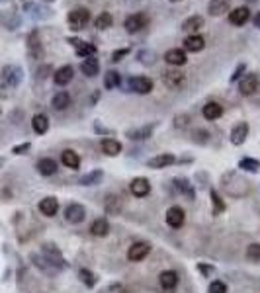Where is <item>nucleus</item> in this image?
Returning <instances> with one entry per match:
<instances>
[{
    "label": "nucleus",
    "instance_id": "obj_1",
    "mask_svg": "<svg viewBox=\"0 0 260 293\" xmlns=\"http://www.w3.org/2000/svg\"><path fill=\"white\" fill-rule=\"evenodd\" d=\"M90 18H92L90 16V10L80 6V8H74V10H70L66 14V24H68V28L72 32H80V30H84L88 26Z\"/></svg>",
    "mask_w": 260,
    "mask_h": 293
},
{
    "label": "nucleus",
    "instance_id": "obj_2",
    "mask_svg": "<svg viewBox=\"0 0 260 293\" xmlns=\"http://www.w3.org/2000/svg\"><path fill=\"white\" fill-rule=\"evenodd\" d=\"M149 16L145 14V12H135V14H131L126 18V22H124V28H126V32L128 33H137L141 32V30H145L147 26H149Z\"/></svg>",
    "mask_w": 260,
    "mask_h": 293
},
{
    "label": "nucleus",
    "instance_id": "obj_3",
    "mask_svg": "<svg viewBox=\"0 0 260 293\" xmlns=\"http://www.w3.org/2000/svg\"><path fill=\"white\" fill-rule=\"evenodd\" d=\"M260 90V76L257 72H249V74H245L243 78H241V82H239V92L243 94V96H253V94H257Z\"/></svg>",
    "mask_w": 260,
    "mask_h": 293
},
{
    "label": "nucleus",
    "instance_id": "obj_4",
    "mask_svg": "<svg viewBox=\"0 0 260 293\" xmlns=\"http://www.w3.org/2000/svg\"><path fill=\"white\" fill-rule=\"evenodd\" d=\"M66 41L74 47V51H76V55L78 57H94L96 55V45L94 43H88V41H84V39H80V37H66Z\"/></svg>",
    "mask_w": 260,
    "mask_h": 293
},
{
    "label": "nucleus",
    "instance_id": "obj_5",
    "mask_svg": "<svg viewBox=\"0 0 260 293\" xmlns=\"http://www.w3.org/2000/svg\"><path fill=\"white\" fill-rule=\"evenodd\" d=\"M28 55L30 59L37 61L43 57V45H41V39H39V32L37 30H32L30 35H28Z\"/></svg>",
    "mask_w": 260,
    "mask_h": 293
},
{
    "label": "nucleus",
    "instance_id": "obj_6",
    "mask_svg": "<svg viewBox=\"0 0 260 293\" xmlns=\"http://www.w3.org/2000/svg\"><path fill=\"white\" fill-rule=\"evenodd\" d=\"M163 82L166 88L170 90H180L184 84H186V76L178 70H166L163 74Z\"/></svg>",
    "mask_w": 260,
    "mask_h": 293
},
{
    "label": "nucleus",
    "instance_id": "obj_7",
    "mask_svg": "<svg viewBox=\"0 0 260 293\" xmlns=\"http://www.w3.org/2000/svg\"><path fill=\"white\" fill-rule=\"evenodd\" d=\"M149 252H151V244L149 242H135V244H131L130 250H128V258H130V262H141L149 256Z\"/></svg>",
    "mask_w": 260,
    "mask_h": 293
},
{
    "label": "nucleus",
    "instance_id": "obj_8",
    "mask_svg": "<svg viewBox=\"0 0 260 293\" xmlns=\"http://www.w3.org/2000/svg\"><path fill=\"white\" fill-rule=\"evenodd\" d=\"M130 90L137 94H149L153 90V80L149 76H133L130 80Z\"/></svg>",
    "mask_w": 260,
    "mask_h": 293
},
{
    "label": "nucleus",
    "instance_id": "obj_9",
    "mask_svg": "<svg viewBox=\"0 0 260 293\" xmlns=\"http://www.w3.org/2000/svg\"><path fill=\"white\" fill-rule=\"evenodd\" d=\"M84 217H86V209H84L80 203H68V205H66L65 219L68 221V223L76 225V223L84 221Z\"/></svg>",
    "mask_w": 260,
    "mask_h": 293
},
{
    "label": "nucleus",
    "instance_id": "obj_10",
    "mask_svg": "<svg viewBox=\"0 0 260 293\" xmlns=\"http://www.w3.org/2000/svg\"><path fill=\"white\" fill-rule=\"evenodd\" d=\"M2 80H4L8 86H18V84L22 82V68L16 65L4 66V70H2Z\"/></svg>",
    "mask_w": 260,
    "mask_h": 293
},
{
    "label": "nucleus",
    "instance_id": "obj_11",
    "mask_svg": "<svg viewBox=\"0 0 260 293\" xmlns=\"http://www.w3.org/2000/svg\"><path fill=\"white\" fill-rule=\"evenodd\" d=\"M74 76V66L72 65H63L61 68H57L53 72V80L57 86H66Z\"/></svg>",
    "mask_w": 260,
    "mask_h": 293
},
{
    "label": "nucleus",
    "instance_id": "obj_12",
    "mask_svg": "<svg viewBox=\"0 0 260 293\" xmlns=\"http://www.w3.org/2000/svg\"><path fill=\"white\" fill-rule=\"evenodd\" d=\"M249 20H251V10L247 6H239L229 12V22L233 26H245Z\"/></svg>",
    "mask_w": 260,
    "mask_h": 293
},
{
    "label": "nucleus",
    "instance_id": "obj_13",
    "mask_svg": "<svg viewBox=\"0 0 260 293\" xmlns=\"http://www.w3.org/2000/svg\"><path fill=\"white\" fill-rule=\"evenodd\" d=\"M186 221V213L182 207H170L166 211V223L172 229H180Z\"/></svg>",
    "mask_w": 260,
    "mask_h": 293
},
{
    "label": "nucleus",
    "instance_id": "obj_14",
    "mask_svg": "<svg viewBox=\"0 0 260 293\" xmlns=\"http://www.w3.org/2000/svg\"><path fill=\"white\" fill-rule=\"evenodd\" d=\"M164 61L172 66H184L188 57H186V51L184 49H168L164 53Z\"/></svg>",
    "mask_w": 260,
    "mask_h": 293
},
{
    "label": "nucleus",
    "instance_id": "obj_15",
    "mask_svg": "<svg viewBox=\"0 0 260 293\" xmlns=\"http://www.w3.org/2000/svg\"><path fill=\"white\" fill-rule=\"evenodd\" d=\"M205 26V20H203V16H190V18H186L184 22H182V32L190 33V35H194V33H197L201 28Z\"/></svg>",
    "mask_w": 260,
    "mask_h": 293
},
{
    "label": "nucleus",
    "instance_id": "obj_16",
    "mask_svg": "<svg viewBox=\"0 0 260 293\" xmlns=\"http://www.w3.org/2000/svg\"><path fill=\"white\" fill-rule=\"evenodd\" d=\"M247 137H249V123H245V121H241V123H237L233 129H231V143L233 145H243L245 141H247Z\"/></svg>",
    "mask_w": 260,
    "mask_h": 293
},
{
    "label": "nucleus",
    "instance_id": "obj_17",
    "mask_svg": "<svg viewBox=\"0 0 260 293\" xmlns=\"http://www.w3.org/2000/svg\"><path fill=\"white\" fill-rule=\"evenodd\" d=\"M203 47H205V39H203L199 33L188 35V37L184 39V51H186V53H199Z\"/></svg>",
    "mask_w": 260,
    "mask_h": 293
},
{
    "label": "nucleus",
    "instance_id": "obj_18",
    "mask_svg": "<svg viewBox=\"0 0 260 293\" xmlns=\"http://www.w3.org/2000/svg\"><path fill=\"white\" fill-rule=\"evenodd\" d=\"M130 190L135 197H145V195H149V192H151V184H149L147 178H135V180H131Z\"/></svg>",
    "mask_w": 260,
    "mask_h": 293
},
{
    "label": "nucleus",
    "instance_id": "obj_19",
    "mask_svg": "<svg viewBox=\"0 0 260 293\" xmlns=\"http://www.w3.org/2000/svg\"><path fill=\"white\" fill-rule=\"evenodd\" d=\"M201 114H203V117H205L207 121H215V119H219V117L223 116V106L217 104V102H207V104L203 106Z\"/></svg>",
    "mask_w": 260,
    "mask_h": 293
},
{
    "label": "nucleus",
    "instance_id": "obj_20",
    "mask_svg": "<svg viewBox=\"0 0 260 293\" xmlns=\"http://www.w3.org/2000/svg\"><path fill=\"white\" fill-rule=\"evenodd\" d=\"M39 211L45 215V217H53V215H57V211H59V201H57V197H43L41 201H39Z\"/></svg>",
    "mask_w": 260,
    "mask_h": 293
},
{
    "label": "nucleus",
    "instance_id": "obj_21",
    "mask_svg": "<svg viewBox=\"0 0 260 293\" xmlns=\"http://www.w3.org/2000/svg\"><path fill=\"white\" fill-rule=\"evenodd\" d=\"M155 127L157 125L153 123V125H143V127H137V129H130L126 133V137L131 139V141H143V139H149L153 135Z\"/></svg>",
    "mask_w": 260,
    "mask_h": 293
},
{
    "label": "nucleus",
    "instance_id": "obj_22",
    "mask_svg": "<svg viewBox=\"0 0 260 293\" xmlns=\"http://www.w3.org/2000/svg\"><path fill=\"white\" fill-rule=\"evenodd\" d=\"M229 8H231V0H209V4H207V12L215 18L227 14Z\"/></svg>",
    "mask_w": 260,
    "mask_h": 293
},
{
    "label": "nucleus",
    "instance_id": "obj_23",
    "mask_svg": "<svg viewBox=\"0 0 260 293\" xmlns=\"http://www.w3.org/2000/svg\"><path fill=\"white\" fill-rule=\"evenodd\" d=\"M80 70L84 76L88 78H94L98 72H100V63H98L96 57H86L82 63H80Z\"/></svg>",
    "mask_w": 260,
    "mask_h": 293
},
{
    "label": "nucleus",
    "instance_id": "obj_24",
    "mask_svg": "<svg viewBox=\"0 0 260 293\" xmlns=\"http://www.w3.org/2000/svg\"><path fill=\"white\" fill-rule=\"evenodd\" d=\"M159 282H161V288H163V290L170 292V290H174V288L178 286V274L172 272V270H166V272H163V274L159 276Z\"/></svg>",
    "mask_w": 260,
    "mask_h": 293
},
{
    "label": "nucleus",
    "instance_id": "obj_25",
    "mask_svg": "<svg viewBox=\"0 0 260 293\" xmlns=\"http://www.w3.org/2000/svg\"><path fill=\"white\" fill-rule=\"evenodd\" d=\"M70 106V94L65 92V90H61V92H57L55 96L51 98V108L55 110V112H63Z\"/></svg>",
    "mask_w": 260,
    "mask_h": 293
},
{
    "label": "nucleus",
    "instance_id": "obj_26",
    "mask_svg": "<svg viewBox=\"0 0 260 293\" xmlns=\"http://www.w3.org/2000/svg\"><path fill=\"white\" fill-rule=\"evenodd\" d=\"M174 155L172 153H163V155H157V157H153L151 161H149V168H166V166H170V164H174Z\"/></svg>",
    "mask_w": 260,
    "mask_h": 293
},
{
    "label": "nucleus",
    "instance_id": "obj_27",
    "mask_svg": "<svg viewBox=\"0 0 260 293\" xmlns=\"http://www.w3.org/2000/svg\"><path fill=\"white\" fill-rule=\"evenodd\" d=\"M102 153L108 155V157H116V155L122 153V143L112 139V137H108V139L102 141Z\"/></svg>",
    "mask_w": 260,
    "mask_h": 293
},
{
    "label": "nucleus",
    "instance_id": "obj_28",
    "mask_svg": "<svg viewBox=\"0 0 260 293\" xmlns=\"http://www.w3.org/2000/svg\"><path fill=\"white\" fill-rule=\"evenodd\" d=\"M32 127H33V131H35L37 135H43V133H47V129H49V117H47L45 114H37V116H33Z\"/></svg>",
    "mask_w": 260,
    "mask_h": 293
},
{
    "label": "nucleus",
    "instance_id": "obj_29",
    "mask_svg": "<svg viewBox=\"0 0 260 293\" xmlns=\"http://www.w3.org/2000/svg\"><path fill=\"white\" fill-rule=\"evenodd\" d=\"M122 84V74L118 72V70H108L106 74H104V88L106 90H114V88H118Z\"/></svg>",
    "mask_w": 260,
    "mask_h": 293
},
{
    "label": "nucleus",
    "instance_id": "obj_30",
    "mask_svg": "<svg viewBox=\"0 0 260 293\" xmlns=\"http://www.w3.org/2000/svg\"><path fill=\"white\" fill-rule=\"evenodd\" d=\"M37 172H39L41 176H53V174L57 172V163H55L53 159H41V161L37 163Z\"/></svg>",
    "mask_w": 260,
    "mask_h": 293
},
{
    "label": "nucleus",
    "instance_id": "obj_31",
    "mask_svg": "<svg viewBox=\"0 0 260 293\" xmlns=\"http://www.w3.org/2000/svg\"><path fill=\"white\" fill-rule=\"evenodd\" d=\"M61 163L65 164L66 168H72V170H76V168L80 166V157H78L74 151L66 149V151H63V155H61Z\"/></svg>",
    "mask_w": 260,
    "mask_h": 293
},
{
    "label": "nucleus",
    "instance_id": "obj_32",
    "mask_svg": "<svg viewBox=\"0 0 260 293\" xmlns=\"http://www.w3.org/2000/svg\"><path fill=\"white\" fill-rule=\"evenodd\" d=\"M90 233H92L94 236H106V234L110 233V223H108L104 217H100V219H96V221L92 223Z\"/></svg>",
    "mask_w": 260,
    "mask_h": 293
},
{
    "label": "nucleus",
    "instance_id": "obj_33",
    "mask_svg": "<svg viewBox=\"0 0 260 293\" xmlns=\"http://www.w3.org/2000/svg\"><path fill=\"white\" fill-rule=\"evenodd\" d=\"M112 24H114V18H112V14H110V12H102L96 20H94V26H96L100 32L110 30V28H112Z\"/></svg>",
    "mask_w": 260,
    "mask_h": 293
},
{
    "label": "nucleus",
    "instance_id": "obj_34",
    "mask_svg": "<svg viewBox=\"0 0 260 293\" xmlns=\"http://www.w3.org/2000/svg\"><path fill=\"white\" fill-rule=\"evenodd\" d=\"M137 61H139L141 65H145V66L153 65V63L157 61V53H155V51H151V49H141V51L137 53Z\"/></svg>",
    "mask_w": 260,
    "mask_h": 293
},
{
    "label": "nucleus",
    "instance_id": "obj_35",
    "mask_svg": "<svg viewBox=\"0 0 260 293\" xmlns=\"http://www.w3.org/2000/svg\"><path fill=\"white\" fill-rule=\"evenodd\" d=\"M102 178H104V172H102V170H94V172L82 176V178H80V184H82V186H94V184H100Z\"/></svg>",
    "mask_w": 260,
    "mask_h": 293
},
{
    "label": "nucleus",
    "instance_id": "obj_36",
    "mask_svg": "<svg viewBox=\"0 0 260 293\" xmlns=\"http://www.w3.org/2000/svg\"><path fill=\"white\" fill-rule=\"evenodd\" d=\"M239 168L249 170V172H257V170L260 168V163L257 161V159H249V157H245V159L239 161Z\"/></svg>",
    "mask_w": 260,
    "mask_h": 293
},
{
    "label": "nucleus",
    "instance_id": "obj_37",
    "mask_svg": "<svg viewBox=\"0 0 260 293\" xmlns=\"http://www.w3.org/2000/svg\"><path fill=\"white\" fill-rule=\"evenodd\" d=\"M247 258L251 262H260V244H249L247 248Z\"/></svg>",
    "mask_w": 260,
    "mask_h": 293
},
{
    "label": "nucleus",
    "instance_id": "obj_38",
    "mask_svg": "<svg viewBox=\"0 0 260 293\" xmlns=\"http://www.w3.org/2000/svg\"><path fill=\"white\" fill-rule=\"evenodd\" d=\"M126 55H130V47H124V49H116L114 53H112V61L114 63H120Z\"/></svg>",
    "mask_w": 260,
    "mask_h": 293
},
{
    "label": "nucleus",
    "instance_id": "obj_39",
    "mask_svg": "<svg viewBox=\"0 0 260 293\" xmlns=\"http://www.w3.org/2000/svg\"><path fill=\"white\" fill-rule=\"evenodd\" d=\"M80 280L86 284V286H94L96 284V280H94V276H92V272H88V270H80Z\"/></svg>",
    "mask_w": 260,
    "mask_h": 293
},
{
    "label": "nucleus",
    "instance_id": "obj_40",
    "mask_svg": "<svg viewBox=\"0 0 260 293\" xmlns=\"http://www.w3.org/2000/svg\"><path fill=\"white\" fill-rule=\"evenodd\" d=\"M247 70V65L245 63H241V65L235 68V72L231 74V82H237V80H241L243 78V72Z\"/></svg>",
    "mask_w": 260,
    "mask_h": 293
},
{
    "label": "nucleus",
    "instance_id": "obj_41",
    "mask_svg": "<svg viewBox=\"0 0 260 293\" xmlns=\"http://www.w3.org/2000/svg\"><path fill=\"white\" fill-rule=\"evenodd\" d=\"M209 293H227V286L223 282H213L209 286Z\"/></svg>",
    "mask_w": 260,
    "mask_h": 293
},
{
    "label": "nucleus",
    "instance_id": "obj_42",
    "mask_svg": "<svg viewBox=\"0 0 260 293\" xmlns=\"http://www.w3.org/2000/svg\"><path fill=\"white\" fill-rule=\"evenodd\" d=\"M188 121H190V117H188L186 114L176 116V117H174V127H186V125H188Z\"/></svg>",
    "mask_w": 260,
    "mask_h": 293
},
{
    "label": "nucleus",
    "instance_id": "obj_43",
    "mask_svg": "<svg viewBox=\"0 0 260 293\" xmlns=\"http://www.w3.org/2000/svg\"><path fill=\"white\" fill-rule=\"evenodd\" d=\"M211 201L215 203V209H217V211H223V209H225V203L221 201V197H219L217 192H211Z\"/></svg>",
    "mask_w": 260,
    "mask_h": 293
},
{
    "label": "nucleus",
    "instance_id": "obj_44",
    "mask_svg": "<svg viewBox=\"0 0 260 293\" xmlns=\"http://www.w3.org/2000/svg\"><path fill=\"white\" fill-rule=\"evenodd\" d=\"M30 147H32L30 143H22V145L14 147V149H12V153H14V155H24L26 151H30Z\"/></svg>",
    "mask_w": 260,
    "mask_h": 293
},
{
    "label": "nucleus",
    "instance_id": "obj_45",
    "mask_svg": "<svg viewBox=\"0 0 260 293\" xmlns=\"http://www.w3.org/2000/svg\"><path fill=\"white\" fill-rule=\"evenodd\" d=\"M253 24H255V28H259L260 30V12H257V16L253 18Z\"/></svg>",
    "mask_w": 260,
    "mask_h": 293
},
{
    "label": "nucleus",
    "instance_id": "obj_46",
    "mask_svg": "<svg viewBox=\"0 0 260 293\" xmlns=\"http://www.w3.org/2000/svg\"><path fill=\"white\" fill-rule=\"evenodd\" d=\"M170 2H180V0H170Z\"/></svg>",
    "mask_w": 260,
    "mask_h": 293
},
{
    "label": "nucleus",
    "instance_id": "obj_47",
    "mask_svg": "<svg viewBox=\"0 0 260 293\" xmlns=\"http://www.w3.org/2000/svg\"><path fill=\"white\" fill-rule=\"evenodd\" d=\"M2 163H4V161H2V159H0V164H2Z\"/></svg>",
    "mask_w": 260,
    "mask_h": 293
},
{
    "label": "nucleus",
    "instance_id": "obj_48",
    "mask_svg": "<svg viewBox=\"0 0 260 293\" xmlns=\"http://www.w3.org/2000/svg\"><path fill=\"white\" fill-rule=\"evenodd\" d=\"M0 114H2V110H0Z\"/></svg>",
    "mask_w": 260,
    "mask_h": 293
}]
</instances>
